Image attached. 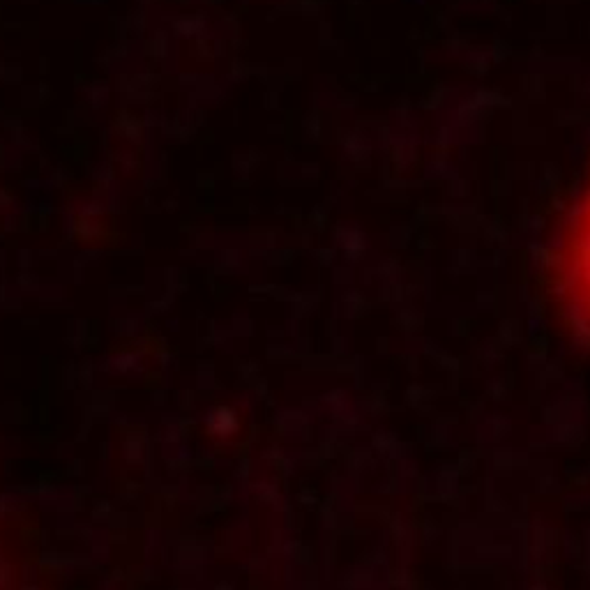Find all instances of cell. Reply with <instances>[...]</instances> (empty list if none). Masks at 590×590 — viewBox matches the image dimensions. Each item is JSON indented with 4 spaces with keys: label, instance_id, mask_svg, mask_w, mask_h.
<instances>
[{
    "label": "cell",
    "instance_id": "obj_1",
    "mask_svg": "<svg viewBox=\"0 0 590 590\" xmlns=\"http://www.w3.org/2000/svg\"><path fill=\"white\" fill-rule=\"evenodd\" d=\"M560 295L574 328L590 339V180L560 242Z\"/></svg>",
    "mask_w": 590,
    "mask_h": 590
}]
</instances>
